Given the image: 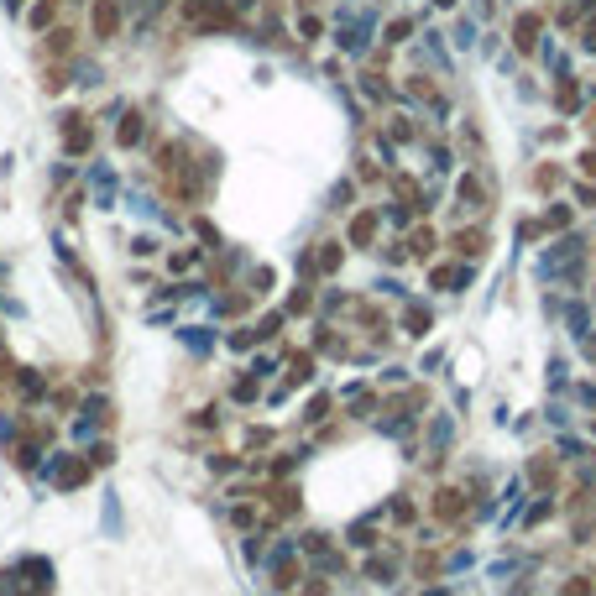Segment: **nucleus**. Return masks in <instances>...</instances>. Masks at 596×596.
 Here are the masks:
<instances>
[{
  "mask_svg": "<svg viewBox=\"0 0 596 596\" xmlns=\"http://www.w3.org/2000/svg\"><path fill=\"white\" fill-rule=\"evenodd\" d=\"M89 37L95 42H116L121 37V27H126V6L121 0H89Z\"/></svg>",
  "mask_w": 596,
  "mask_h": 596,
  "instance_id": "obj_1",
  "label": "nucleus"
},
{
  "mask_svg": "<svg viewBox=\"0 0 596 596\" xmlns=\"http://www.w3.org/2000/svg\"><path fill=\"white\" fill-rule=\"evenodd\" d=\"M58 16H63V0H32V6H27V27L48 32V27H58Z\"/></svg>",
  "mask_w": 596,
  "mask_h": 596,
  "instance_id": "obj_2",
  "label": "nucleus"
},
{
  "mask_svg": "<svg viewBox=\"0 0 596 596\" xmlns=\"http://www.w3.org/2000/svg\"><path fill=\"white\" fill-rule=\"evenodd\" d=\"M74 27H63V21H58V27H48V32H42V48H48L53 58H74Z\"/></svg>",
  "mask_w": 596,
  "mask_h": 596,
  "instance_id": "obj_3",
  "label": "nucleus"
},
{
  "mask_svg": "<svg viewBox=\"0 0 596 596\" xmlns=\"http://www.w3.org/2000/svg\"><path fill=\"white\" fill-rule=\"evenodd\" d=\"M142 142V116H126L121 121V147H136Z\"/></svg>",
  "mask_w": 596,
  "mask_h": 596,
  "instance_id": "obj_4",
  "label": "nucleus"
}]
</instances>
